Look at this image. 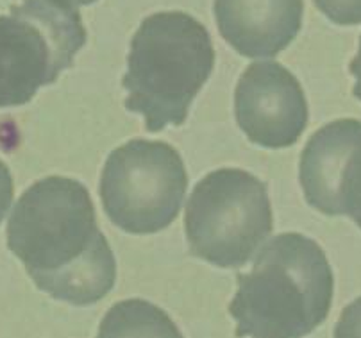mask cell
<instances>
[{
	"label": "cell",
	"instance_id": "1",
	"mask_svg": "<svg viewBox=\"0 0 361 338\" xmlns=\"http://www.w3.org/2000/svg\"><path fill=\"white\" fill-rule=\"evenodd\" d=\"M8 247L39 290L88 306L115 286L116 262L79 181L50 176L22 193L8 222Z\"/></svg>",
	"mask_w": 361,
	"mask_h": 338
},
{
	"label": "cell",
	"instance_id": "2",
	"mask_svg": "<svg viewBox=\"0 0 361 338\" xmlns=\"http://www.w3.org/2000/svg\"><path fill=\"white\" fill-rule=\"evenodd\" d=\"M334 277L326 253L300 233L265 243L249 274H238L229 304L236 337L302 338L327 319Z\"/></svg>",
	"mask_w": 361,
	"mask_h": 338
},
{
	"label": "cell",
	"instance_id": "3",
	"mask_svg": "<svg viewBox=\"0 0 361 338\" xmlns=\"http://www.w3.org/2000/svg\"><path fill=\"white\" fill-rule=\"evenodd\" d=\"M215 66L212 36L183 11L147 16L133 36L122 85L126 108L140 113L149 133L183 126Z\"/></svg>",
	"mask_w": 361,
	"mask_h": 338
},
{
	"label": "cell",
	"instance_id": "4",
	"mask_svg": "<svg viewBox=\"0 0 361 338\" xmlns=\"http://www.w3.org/2000/svg\"><path fill=\"white\" fill-rule=\"evenodd\" d=\"M265 183L242 169H220L200 179L186 203V239L193 256L240 269L272 233Z\"/></svg>",
	"mask_w": 361,
	"mask_h": 338
},
{
	"label": "cell",
	"instance_id": "5",
	"mask_svg": "<svg viewBox=\"0 0 361 338\" xmlns=\"http://www.w3.org/2000/svg\"><path fill=\"white\" fill-rule=\"evenodd\" d=\"M86 43L77 9L56 0H23L0 16V108L23 106L54 85Z\"/></svg>",
	"mask_w": 361,
	"mask_h": 338
},
{
	"label": "cell",
	"instance_id": "6",
	"mask_svg": "<svg viewBox=\"0 0 361 338\" xmlns=\"http://www.w3.org/2000/svg\"><path fill=\"white\" fill-rule=\"evenodd\" d=\"M188 188L185 163L172 145L136 138L108 156L100 199L108 219L133 235H152L179 215Z\"/></svg>",
	"mask_w": 361,
	"mask_h": 338
},
{
	"label": "cell",
	"instance_id": "7",
	"mask_svg": "<svg viewBox=\"0 0 361 338\" xmlns=\"http://www.w3.org/2000/svg\"><path fill=\"white\" fill-rule=\"evenodd\" d=\"M299 177L307 204L327 217H349L361 229V122L334 120L307 140Z\"/></svg>",
	"mask_w": 361,
	"mask_h": 338
},
{
	"label": "cell",
	"instance_id": "8",
	"mask_svg": "<svg viewBox=\"0 0 361 338\" xmlns=\"http://www.w3.org/2000/svg\"><path fill=\"white\" fill-rule=\"evenodd\" d=\"M235 115L250 142L285 149L297 143L307 126L306 95L281 63H252L236 85Z\"/></svg>",
	"mask_w": 361,
	"mask_h": 338
},
{
	"label": "cell",
	"instance_id": "9",
	"mask_svg": "<svg viewBox=\"0 0 361 338\" xmlns=\"http://www.w3.org/2000/svg\"><path fill=\"white\" fill-rule=\"evenodd\" d=\"M302 0H215L222 38L245 58H272L302 28Z\"/></svg>",
	"mask_w": 361,
	"mask_h": 338
},
{
	"label": "cell",
	"instance_id": "10",
	"mask_svg": "<svg viewBox=\"0 0 361 338\" xmlns=\"http://www.w3.org/2000/svg\"><path fill=\"white\" fill-rule=\"evenodd\" d=\"M97 338H185L166 311L145 299L113 304L100 322Z\"/></svg>",
	"mask_w": 361,
	"mask_h": 338
},
{
	"label": "cell",
	"instance_id": "11",
	"mask_svg": "<svg viewBox=\"0 0 361 338\" xmlns=\"http://www.w3.org/2000/svg\"><path fill=\"white\" fill-rule=\"evenodd\" d=\"M320 13L338 25L361 23V0H313Z\"/></svg>",
	"mask_w": 361,
	"mask_h": 338
},
{
	"label": "cell",
	"instance_id": "12",
	"mask_svg": "<svg viewBox=\"0 0 361 338\" xmlns=\"http://www.w3.org/2000/svg\"><path fill=\"white\" fill-rule=\"evenodd\" d=\"M334 338H361V297L343 308L334 326Z\"/></svg>",
	"mask_w": 361,
	"mask_h": 338
},
{
	"label": "cell",
	"instance_id": "13",
	"mask_svg": "<svg viewBox=\"0 0 361 338\" xmlns=\"http://www.w3.org/2000/svg\"><path fill=\"white\" fill-rule=\"evenodd\" d=\"M13 193H15V186H13L11 172L4 165V162H0V224L11 206Z\"/></svg>",
	"mask_w": 361,
	"mask_h": 338
},
{
	"label": "cell",
	"instance_id": "14",
	"mask_svg": "<svg viewBox=\"0 0 361 338\" xmlns=\"http://www.w3.org/2000/svg\"><path fill=\"white\" fill-rule=\"evenodd\" d=\"M349 70H350V73L354 76V79H356V85H354L353 93H354V97H356V99L361 102V38H360V49H357V54H356V58L353 59V63H350Z\"/></svg>",
	"mask_w": 361,
	"mask_h": 338
},
{
	"label": "cell",
	"instance_id": "15",
	"mask_svg": "<svg viewBox=\"0 0 361 338\" xmlns=\"http://www.w3.org/2000/svg\"><path fill=\"white\" fill-rule=\"evenodd\" d=\"M56 2H59V4L66 6V8L77 9V8H81V6L93 4V2H97V0H56Z\"/></svg>",
	"mask_w": 361,
	"mask_h": 338
}]
</instances>
